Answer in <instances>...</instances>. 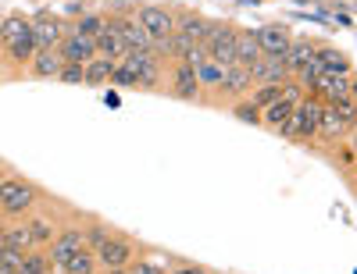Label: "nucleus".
<instances>
[{
  "mask_svg": "<svg viewBox=\"0 0 357 274\" xmlns=\"http://www.w3.org/2000/svg\"><path fill=\"white\" fill-rule=\"evenodd\" d=\"M318 114H321V100H318V97H304L301 104L289 111L286 125H282V136H286V139H307V136H314Z\"/></svg>",
  "mask_w": 357,
  "mask_h": 274,
  "instance_id": "obj_1",
  "label": "nucleus"
},
{
  "mask_svg": "<svg viewBox=\"0 0 357 274\" xmlns=\"http://www.w3.org/2000/svg\"><path fill=\"white\" fill-rule=\"evenodd\" d=\"M301 100H304V89L296 86V82H282L279 97L261 111V125H268V129H282V125H286V118H289V111L301 104Z\"/></svg>",
  "mask_w": 357,
  "mask_h": 274,
  "instance_id": "obj_2",
  "label": "nucleus"
},
{
  "mask_svg": "<svg viewBox=\"0 0 357 274\" xmlns=\"http://www.w3.org/2000/svg\"><path fill=\"white\" fill-rule=\"evenodd\" d=\"M207 61H215L218 68L236 65V29L232 25H211V33L204 40Z\"/></svg>",
  "mask_w": 357,
  "mask_h": 274,
  "instance_id": "obj_3",
  "label": "nucleus"
},
{
  "mask_svg": "<svg viewBox=\"0 0 357 274\" xmlns=\"http://www.w3.org/2000/svg\"><path fill=\"white\" fill-rule=\"evenodd\" d=\"M33 200H36V189L29 186V182L11 178L0 186V210H4V214H22V210L33 207Z\"/></svg>",
  "mask_w": 357,
  "mask_h": 274,
  "instance_id": "obj_4",
  "label": "nucleus"
},
{
  "mask_svg": "<svg viewBox=\"0 0 357 274\" xmlns=\"http://www.w3.org/2000/svg\"><path fill=\"white\" fill-rule=\"evenodd\" d=\"M93 257H97V264H100L104 271L129 267V264H132V242H129V239H111V235H107V242L93 250Z\"/></svg>",
  "mask_w": 357,
  "mask_h": 274,
  "instance_id": "obj_5",
  "label": "nucleus"
},
{
  "mask_svg": "<svg viewBox=\"0 0 357 274\" xmlns=\"http://www.w3.org/2000/svg\"><path fill=\"white\" fill-rule=\"evenodd\" d=\"M57 54H61L65 65H86V61L97 57V47L89 36H79V33H68L61 36V43H57Z\"/></svg>",
  "mask_w": 357,
  "mask_h": 274,
  "instance_id": "obj_6",
  "label": "nucleus"
},
{
  "mask_svg": "<svg viewBox=\"0 0 357 274\" xmlns=\"http://www.w3.org/2000/svg\"><path fill=\"white\" fill-rule=\"evenodd\" d=\"M79 250H86V235H82L79 228H68V232H61V235H54V239H50V253H47V260L61 267V264H65L68 257H75Z\"/></svg>",
  "mask_w": 357,
  "mask_h": 274,
  "instance_id": "obj_7",
  "label": "nucleus"
},
{
  "mask_svg": "<svg viewBox=\"0 0 357 274\" xmlns=\"http://www.w3.org/2000/svg\"><path fill=\"white\" fill-rule=\"evenodd\" d=\"M136 22L143 25V33L151 36V40H165V36L175 33V15L165 11V8H143Z\"/></svg>",
  "mask_w": 357,
  "mask_h": 274,
  "instance_id": "obj_8",
  "label": "nucleus"
},
{
  "mask_svg": "<svg viewBox=\"0 0 357 274\" xmlns=\"http://www.w3.org/2000/svg\"><path fill=\"white\" fill-rule=\"evenodd\" d=\"M254 36H257V47H261L264 57H282L286 47L293 43V36H289L286 25H261Z\"/></svg>",
  "mask_w": 357,
  "mask_h": 274,
  "instance_id": "obj_9",
  "label": "nucleus"
},
{
  "mask_svg": "<svg viewBox=\"0 0 357 274\" xmlns=\"http://www.w3.org/2000/svg\"><path fill=\"white\" fill-rule=\"evenodd\" d=\"M247 72H250V82H254V86H268V82H279V86H282L286 75H289L286 65H282V57H264V54L254 61Z\"/></svg>",
  "mask_w": 357,
  "mask_h": 274,
  "instance_id": "obj_10",
  "label": "nucleus"
},
{
  "mask_svg": "<svg viewBox=\"0 0 357 274\" xmlns=\"http://www.w3.org/2000/svg\"><path fill=\"white\" fill-rule=\"evenodd\" d=\"M111 29L122 36L126 50H154V40L143 33V25L136 18H118V22H111Z\"/></svg>",
  "mask_w": 357,
  "mask_h": 274,
  "instance_id": "obj_11",
  "label": "nucleus"
},
{
  "mask_svg": "<svg viewBox=\"0 0 357 274\" xmlns=\"http://www.w3.org/2000/svg\"><path fill=\"white\" fill-rule=\"evenodd\" d=\"M314 50H318V47H314L311 40H293V43L286 47V54H282L286 72H289V75H301L311 61H314Z\"/></svg>",
  "mask_w": 357,
  "mask_h": 274,
  "instance_id": "obj_12",
  "label": "nucleus"
},
{
  "mask_svg": "<svg viewBox=\"0 0 357 274\" xmlns=\"http://www.w3.org/2000/svg\"><path fill=\"white\" fill-rule=\"evenodd\" d=\"M218 86H222V93H225V97H243V93H250V86H254V82H250V72H247V68L229 65V68L222 72V82H218Z\"/></svg>",
  "mask_w": 357,
  "mask_h": 274,
  "instance_id": "obj_13",
  "label": "nucleus"
},
{
  "mask_svg": "<svg viewBox=\"0 0 357 274\" xmlns=\"http://www.w3.org/2000/svg\"><path fill=\"white\" fill-rule=\"evenodd\" d=\"M93 47H97V57H107V61H122L129 54L126 43H122V36L111 29V22H104V33L93 40Z\"/></svg>",
  "mask_w": 357,
  "mask_h": 274,
  "instance_id": "obj_14",
  "label": "nucleus"
},
{
  "mask_svg": "<svg viewBox=\"0 0 357 274\" xmlns=\"http://www.w3.org/2000/svg\"><path fill=\"white\" fill-rule=\"evenodd\" d=\"M257 57H261L257 36L250 33V29H236V65H240V68H250Z\"/></svg>",
  "mask_w": 357,
  "mask_h": 274,
  "instance_id": "obj_15",
  "label": "nucleus"
},
{
  "mask_svg": "<svg viewBox=\"0 0 357 274\" xmlns=\"http://www.w3.org/2000/svg\"><path fill=\"white\" fill-rule=\"evenodd\" d=\"M314 61L325 68V75H350V57L336 47H321L314 50Z\"/></svg>",
  "mask_w": 357,
  "mask_h": 274,
  "instance_id": "obj_16",
  "label": "nucleus"
},
{
  "mask_svg": "<svg viewBox=\"0 0 357 274\" xmlns=\"http://www.w3.org/2000/svg\"><path fill=\"white\" fill-rule=\"evenodd\" d=\"M197 93H200V82H197L193 65L178 61V68H175V97L178 100H197Z\"/></svg>",
  "mask_w": 357,
  "mask_h": 274,
  "instance_id": "obj_17",
  "label": "nucleus"
},
{
  "mask_svg": "<svg viewBox=\"0 0 357 274\" xmlns=\"http://www.w3.org/2000/svg\"><path fill=\"white\" fill-rule=\"evenodd\" d=\"M321 139H340L347 132V121L336 114L333 104H321V114H318V129H314Z\"/></svg>",
  "mask_w": 357,
  "mask_h": 274,
  "instance_id": "obj_18",
  "label": "nucleus"
},
{
  "mask_svg": "<svg viewBox=\"0 0 357 274\" xmlns=\"http://www.w3.org/2000/svg\"><path fill=\"white\" fill-rule=\"evenodd\" d=\"M33 43L36 50H54L61 43V22H47V18L33 22Z\"/></svg>",
  "mask_w": 357,
  "mask_h": 274,
  "instance_id": "obj_19",
  "label": "nucleus"
},
{
  "mask_svg": "<svg viewBox=\"0 0 357 274\" xmlns=\"http://www.w3.org/2000/svg\"><path fill=\"white\" fill-rule=\"evenodd\" d=\"M25 40H33V22L15 15V18H8L4 25H0V43L15 47V43H25Z\"/></svg>",
  "mask_w": 357,
  "mask_h": 274,
  "instance_id": "obj_20",
  "label": "nucleus"
},
{
  "mask_svg": "<svg viewBox=\"0 0 357 274\" xmlns=\"http://www.w3.org/2000/svg\"><path fill=\"white\" fill-rule=\"evenodd\" d=\"M114 65H118V61H107V57L86 61V65H82V72H86V86H104V82H111Z\"/></svg>",
  "mask_w": 357,
  "mask_h": 274,
  "instance_id": "obj_21",
  "label": "nucleus"
},
{
  "mask_svg": "<svg viewBox=\"0 0 357 274\" xmlns=\"http://www.w3.org/2000/svg\"><path fill=\"white\" fill-rule=\"evenodd\" d=\"M61 65H65V61H61V54H57V50H36L33 54V72L40 79H54L57 72H61Z\"/></svg>",
  "mask_w": 357,
  "mask_h": 274,
  "instance_id": "obj_22",
  "label": "nucleus"
},
{
  "mask_svg": "<svg viewBox=\"0 0 357 274\" xmlns=\"http://www.w3.org/2000/svg\"><path fill=\"white\" fill-rule=\"evenodd\" d=\"M318 93H325V100L336 104V100H343V97L354 93V79H350V75H329V79L321 82Z\"/></svg>",
  "mask_w": 357,
  "mask_h": 274,
  "instance_id": "obj_23",
  "label": "nucleus"
},
{
  "mask_svg": "<svg viewBox=\"0 0 357 274\" xmlns=\"http://www.w3.org/2000/svg\"><path fill=\"white\" fill-rule=\"evenodd\" d=\"M175 29H178L183 36H190L193 43H204L207 33H211V22H207V18H197V15H183Z\"/></svg>",
  "mask_w": 357,
  "mask_h": 274,
  "instance_id": "obj_24",
  "label": "nucleus"
},
{
  "mask_svg": "<svg viewBox=\"0 0 357 274\" xmlns=\"http://www.w3.org/2000/svg\"><path fill=\"white\" fill-rule=\"evenodd\" d=\"M61 271H65V274H93V271H97V257L89 253V250H79L75 257H68V260L61 264Z\"/></svg>",
  "mask_w": 357,
  "mask_h": 274,
  "instance_id": "obj_25",
  "label": "nucleus"
},
{
  "mask_svg": "<svg viewBox=\"0 0 357 274\" xmlns=\"http://www.w3.org/2000/svg\"><path fill=\"white\" fill-rule=\"evenodd\" d=\"M0 242H8L11 250H29L33 246V235H29V225H18V228L0 232Z\"/></svg>",
  "mask_w": 357,
  "mask_h": 274,
  "instance_id": "obj_26",
  "label": "nucleus"
},
{
  "mask_svg": "<svg viewBox=\"0 0 357 274\" xmlns=\"http://www.w3.org/2000/svg\"><path fill=\"white\" fill-rule=\"evenodd\" d=\"M18 271L22 274H50V260H47V253H25Z\"/></svg>",
  "mask_w": 357,
  "mask_h": 274,
  "instance_id": "obj_27",
  "label": "nucleus"
},
{
  "mask_svg": "<svg viewBox=\"0 0 357 274\" xmlns=\"http://www.w3.org/2000/svg\"><path fill=\"white\" fill-rule=\"evenodd\" d=\"M279 89H282L279 82H268V86H257V89H254V93H250V104H257V107L264 111L268 104H272V100L279 97Z\"/></svg>",
  "mask_w": 357,
  "mask_h": 274,
  "instance_id": "obj_28",
  "label": "nucleus"
},
{
  "mask_svg": "<svg viewBox=\"0 0 357 274\" xmlns=\"http://www.w3.org/2000/svg\"><path fill=\"white\" fill-rule=\"evenodd\" d=\"M75 33H79V36H89V40H97V36L104 33V18H97V15H86V18L75 25Z\"/></svg>",
  "mask_w": 357,
  "mask_h": 274,
  "instance_id": "obj_29",
  "label": "nucleus"
},
{
  "mask_svg": "<svg viewBox=\"0 0 357 274\" xmlns=\"http://www.w3.org/2000/svg\"><path fill=\"white\" fill-rule=\"evenodd\" d=\"M193 72H197V82H215V86H218V82H222V72H225V68H218L215 61H204V65H197Z\"/></svg>",
  "mask_w": 357,
  "mask_h": 274,
  "instance_id": "obj_30",
  "label": "nucleus"
},
{
  "mask_svg": "<svg viewBox=\"0 0 357 274\" xmlns=\"http://www.w3.org/2000/svg\"><path fill=\"white\" fill-rule=\"evenodd\" d=\"M236 118L247 121V125H261V107L250 104V100H240V104H236Z\"/></svg>",
  "mask_w": 357,
  "mask_h": 274,
  "instance_id": "obj_31",
  "label": "nucleus"
},
{
  "mask_svg": "<svg viewBox=\"0 0 357 274\" xmlns=\"http://www.w3.org/2000/svg\"><path fill=\"white\" fill-rule=\"evenodd\" d=\"M29 235H33L36 246H47V242L54 239V228H50V221H33L29 225Z\"/></svg>",
  "mask_w": 357,
  "mask_h": 274,
  "instance_id": "obj_32",
  "label": "nucleus"
},
{
  "mask_svg": "<svg viewBox=\"0 0 357 274\" xmlns=\"http://www.w3.org/2000/svg\"><path fill=\"white\" fill-rule=\"evenodd\" d=\"M57 79H61V82H68V86H79V82H86V72H82V65H61Z\"/></svg>",
  "mask_w": 357,
  "mask_h": 274,
  "instance_id": "obj_33",
  "label": "nucleus"
},
{
  "mask_svg": "<svg viewBox=\"0 0 357 274\" xmlns=\"http://www.w3.org/2000/svg\"><path fill=\"white\" fill-rule=\"evenodd\" d=\"M129 274H165V264H158V260H136V264H129Z\"/></svg>",
  "mask_w": 357,
  "mask_h": 274,
  "instance_id": "obj_34",
  "label": "nucleus"
},
{
  "mask_svg": "<svg viewBox=\"0 0 357 274\" xmlns=\"http://www.w3.org/2000/svg\"><path fill=\"white\" fill-rule=\"evenodd\" d=\"M111 82L114 86H136V75H132V68H126L122 61L114 65V75H111Z\"/></svg>",
  "mask_w": 357,
  "mask_h": 274,
  "instance_id": "obj_35",
  "label": "nucleus"
},
{
  "mask_svg": "<svg viewBox=\"0 0 357 274\" xmlns=\"http://www.w3.org/2000/svg\"><path fill=\"white\" fill-rule=\"evenodd\" d=\"M8 50H11V57H15V61H33L36 43H33V40H25V43H15V47H8Z\"/></svg>",
  "mask_w": 357,
  "mask_h": 274,
  "instance_id": "obj_36",
  "label": "nucleus"
},
{
  "mask_svg": "<svg viewBox=\"0 0 357 274\" xmlns=\"http://www.w3.org/2000/svg\"><path fill=\"white\" fill-rule=\"evenodd\" d=\"M333 107H336V114L347 121V125H350V121H354V114H357V107H354V93H350V97H343V100H336Z\"/></svg>",
  "mask_w": 357,
  "mask_h": 274,
  "instance_id": "obj_37",
  "label": "nucleus"
},
{
  "mask_svg": "<svg viewBox=\"0 0 357 274\" xmlns=\"http://www.w3.org/2000/svg\"><path fill=\"white\" fill-rule=\"evenodd\" d=\"M82 235H86V250H89V253L107 242V232H104V228H89V232H82Z\"/></svg>",
  "mask_w": 357,
  "mask_h": 274,
  "instance_id": "obj_38",
  "label": "nucleus"
},
{
  "mask_svg": "<svg viewBox=\"0 0 357 274\" xmlns=\"http://www.w3.org/2000/svg\"><path fill=\"white\" fill-rule=\"evenodd\" d=\"M172 274H207V271L204 267H175Z\"/></svg>",
  "mask_w": 357,
  "mask_h": 274,
  "instance_id": "obj_39",
  "label": "nucleus"
},
{
  "mask_svg": "<svg viewBox=\"0 0 357 274\" xmlns=\"http://www.w3.org/2000/svg\"><path fill=\"white\" fill-rule=\"evenodd\" d=\"M104 274H129V267H114V271H104Z\"/></svg>",
  "mask_w": 357,
  "mask_h": 274,
  "instance_id": "obj_40",
  "label": "nucleus"
},
{
  "mask_svg": "<svg viewBox=\"0 0 357 274\" xmlns=\"http://www.w3.org/2000/svg\"><path fill=\"white\" fill-rule=\"evenodd\" d=\"M114 4H136V0H114Z\"/></svg>",
  "mask_w": 357,
  "mask_h": 274,
  "instance_id": "obj_41",
  "label": "nucleus"
},
{
  "mask_svg": "<svg viewBox=\"0 0 357 274\" xmlns=\"http://www.w3.org/2000/svg\"><path fill=\"white\" fill-rule=\"evenodd\" d=\"M8 274H22V271H8Z\"/></svg>",
  "mask_w": 357,
  "mask_h": 274,
  "instance_id": "obj_42",
  "label": "nucleus"
},
{
  "mask_svg": "<svg viewBox=\"0 0 357 274\" xmlns=\"http://www.w3.org/2000/svg\"><path fill=\"white\" fill-rule=\"evenodd\" d=\"M250 4H257V0H250Z\"/></svg>",
  "mask_w": 357,
  "mask_h": 274,
  "instance_id": "obj_43",
  "label": "nucleus"
}]
</instances>
